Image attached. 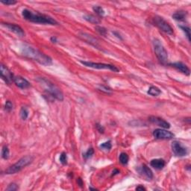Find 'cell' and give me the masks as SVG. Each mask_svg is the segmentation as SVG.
I'll list each match as a JSON object with an SVG mask.
<instances>
[{
    "mask_svg": "<svg viewBox=\"0 0 191 191\" xmlns=\"http://www.w3.org/2000/svg\"><path fill=\"white\" fill-rule=\"evenodd\" d=\"M181 30L185 33L186 36H187V38L189 41H190V29L189 27L185 26V25H179Z\"/></svg>",
    "mask_w": 191,
    "mask_h": 191,
    "instance_id": "d4e9b609",
    "label": "cell"
},
{
    "mask_svg": "<svg viewBox=\"0 0 191 191\" xmlns=\"http://www.w3.org/2000/svg\"><path fill=\"white\" fill-rule=\"evenodd\" d=\"M28 111L25 107H22L20 110V117L23 120H25L28 117Z\"/></svg>",
    "mask_w": 191,
    "mask_h": 191,
    "instance_id": "603a6c76",
    "label": "cell"
},
{
    "mask_svg": "<svg viewBox=\"0 0 191 191\" xmlns=\"http://www.w3.org/2000/svg\"><path fill=\"white\" fill-rule=\"evenodd\" d=\"M153 23L155 25L159 28L160 30L164 32L167 34H173V28L169 24L163 17L156 16L153 18Z\"/></svg>",
    "mask_w": 191,
    "mask_h": 191,
    "instance_id": "52a82bcc",
    "label": "cell"
},
{
    "mask_svg": "<svg viewBox=\"0 0 191 191\" xmlns=\"http://www.w3.org/2000/svg\"><path fill=\"white\" fill-rule=\"evenodd\" d=\"M2 4L4 5H15V4L17 3L16 1H14V0H7V1H1Z\"/></svg>",
    "mask_w": 191,
    "mask_h": 191,
    "instance_id": "d6a6232c",
    "label": "cell"
},
{
    "mask_svg": "<svg viewBox=\"0 0 191 191\" xmlns=\"http://www.w3.org/2000/svg\"><path fill=\"white\" fill-rule=\"evenodd\" d=\"M93 10L95 14L99 15L100 16H102L104 15V9L101 7V6H93Z\"/></svg>",
    "mask_w": 191,
    "mask_h": 191,
    "instance_id": "cb8c5ba5",
    "label": "cell"
},
{
    "mask_svg": "<svg viewBox=\"0 0 191 191\" xmlns=\"http://www.w3.org/2000/svg\"><path fill=\"white\" fill-rule=\"evenodd\" d=\"M2 25L4 26H5L8 29L11 31V32H14V34H16V35L20 36V37H24L25 36V32L23 31V28L20 26V25H16V24H13V23H2Z\"/></svg>",
    "mask_w": 191,
    "mask_h": 191,
    "instance_id": "7c38bea8",
    "label": "cell"
},
{
    "mask_svg": "<svg viewBox=\"0 0 191 191\" xmlns=\"http://www.w3.org/2000/svg\"><path fill=\"white\" fill-rule=\"evenodd\" d=\"M1 76L2 79L8 85L14 82V75L4 64H1Z\"/></svg>",
    "mask_w": 191,
    "mask_h": 191,
    "instance_id": "30bf717a",
    "label": "cell"
},
{
    "mask_svg": "<svg viewBox=\"0 0 191 191\" xmlns=\"http://www.w3.org/2000/svg\"><path fill=\"white\" fill-rule=\"evenodd\" d=\"M147 93L149 94L152 96H158L161 93V91L158 87H155V86H151L149 88Z\"/></svg>",
    "mask_w": 191,
    "mask_h": 191,
    "instance_id": "ffe728a7",
    "label": "cell"
},
{
    "mask_svg": "<svg viewBox=\"0 0 191 191\" xmlns=\"http://www.w3.org/2000/svg\"><path fill=\"white\" fill-rule=\"evenodd\" d=\"M113 34H114V35L116 36V37H118L119 39H120V40H122V37H121V35L120 34H119L118 32H113Z\"/></svg>",
    "mask_w": 191,
    "mask_h": 191,
    "instance_id": "d590c367",
    "label": "cell"
},
{
    "mask_svg": "<svg viewBox=\"0 0 191 191\" xmlns=\"http://www.w3.org/2000/svg\"><path fill=\"white\" fill-rule=\"evenodd\" d=\"M94 154V149L93 148H90L87 149V151L83 155V157H85V159H88L90 157H92Z\"/></svg>",
    "mask_w": 191,
    "mask_h": 191,
    "instance_id": "f1b7e54d",
    "label": "cell"
},
{
    "mask_svg": "<svg viewBox=\"0 0 191 191\" xmlns=\"http://www.w3.org/2000/svg\"><path fill=\"white\" fill-rule=\"evenodd\" d=\"M89 189H90V190H96V189H95V188H90Z\"/></svg>",
    "mask_w": 191,
    "mask_h": 191,
    "instance_id": "ab89813d",
    "label": "cell"
},
{
    "mask_svg": "<svg viewBox=\"0 0 191 191\" xmlns=\"http://www.w3.org/2000/svg\"><path fill=\"white\" fill-rule=\"evenodd\" d=\"M99 90H101V91H102V92L105 93H108V94H110L112 91V90L110 88V87H107V86H104V85H100V86L99 87Z\"/></svg>",
    "mask_w": 191,
    "mask_h": 191,
    "instance_id": "f546056e",
    "label": "cell"
},
{
    "mask_svg": "<svg viewBox=\"0 0 191 191\" xmlns=\"http://www.w3.org/2000/svg\"><path fill=\"white\" fill-rule=\"evenodd\" d=\"M50 41H51V42L52 43H56L57 42H58V40H57V37H52L51 38H50Z\"/></svg>",
    "mask_w": 191,
    "mask_h": 191,
    "instance_id": "74e56055",
    "label": "cell"
},
{
    "mask_svg": "<svg viewBox=\"0 0 191 191\" xmlns=\"http://www.w3.org/2000/svg\"><path fill=\"white\" fill-rule=\"evenodd\" d=\"M119 160H120V162L122 165H126L128 163L129 157H128V155L126 154V152H122V153L120 155Z\"/></svg>",
    "mask_w": 191,
    "mask_h": 191,
    "instance_id": "44dd1931",
    "label": "cell"
},
{
    "mask_svg": "<svg viewBox=\"0 0 191 191\" xmlns=\"http://www.w3.org/2000/svg\"><path fill=\"white\" fill-rule=\"evenodd\" d=\"M13 108H14V104L11 102V101H7L5 104V109L7 111L10 112L11 111H12Z\"/></svg>",
    "mask_w": 191,
    "mask_h": 191,
    "instance_id": "1f68e13d",
    "label": "cell"
},
{
    "mask_svg": "<svg viewBox=\"0 0 191 191\" xmlns=\"http://www.w3.org/2000/svg\"><path fill=\"white\" fill-rule=\"evenodd\" d=\"M150 165L154 169L157 170H161L164 168L166 165V162L164 159L161 158H156V159H153L151 161Z\"/></svg>",
    "mask_w": 191,
    "mask_h": 191,
    "instance_id": "e0dca14e",
    "label": "cell"
},
{
    "mask_svg": "<svg viewBox=\"0 0 191 191\" xmlns=\"http://www.w3.org/2000/svg\"><path fill=\"white\" fill-rule=\"evenodd\" d=\"M84 19H85V20H87V22H89V23H93V24H99V23H100V20H99V18L93 16V15H91V14L85 15V16H84Z\"/></svg>",
    "mask_w": 191,
    "mask_h": 191,
    "instance_id": "d6986e66",
    "label": "cell"
},
{
    "mask_svg": "<svg viewBox=\"0 0 191 191\" xmlns=\"http://www.w3.org/2000/svg\"><path fill=\"white\" fill-rule=\"evenodd\" d=\"M22 15L25 20L31 23L52 25H58V22L51 16L37 12L34 13L28 9H23L22 11Z\"/></svg>",
    "mask_w": 191,
    "mask_h": 191,
    "instance_id": "7a4b0ae2",
    "label": "cell"
},
{
    "mask_svg": "<svg viewBox=\"0 0 191 191\" xmlns=\"http://www.w3.org/2000/svg\"><path fill=\"white\" fill-rule=\"evenodd\" d=\"M21 52L27 58L35 60L42 65L49 66L52 64V60L50 57L30 45L23 44L21 47Z\"/></svg>",
    "mask_w": 191,
    "mask_h": 191,
    "instance_id": "6da1fadb",
    "label": "cell"
},
{
    "mask_svg": "<svg viewBox=\"0 0 191 191\" xmlns=\"http://www.w3.org/2000/svg\"><path fill=\"white\" fill-rule=\"evenodd\" d=\"M172 150L175 156L177 157H184L188 154V150L182 143L178 140H175L172 143Z\"/></svg>",
    "mask_w": 191,
    "mask_h": 191,
    "instance_id": "ba28073f",
    "label": "cell"
},
{
    "mask_svg": "<svg viewBox=\"0 0 191 191\" xmlns=\"http://www.w3.org/2000/svg\"><path fill=\"white\" fill-rule=\"evenodd\" d=\"M37 82L43 87L44 90L51 96L56 99L58 101L64 100V94L58 87H57L55 84L51 82L49 80L46 79L43 77L37 78Z\"/></svg>",
    "mask_w": 191,
    "mask_h": 191,
    "instance_id": "3957f363",
    "label": "cell"
},
{
    "mask_svg": "<svg viewBox=\"0 0 191 191\" xmlns=\"http://www.w3.org/2000/svg\"><path fill=\"white\" fill-rule=\"evenodd\" d=\"M79 37H81L83 41H86L87 43H90V45H92V46H95V48L99 49V47H100L99 45V42H98L97 40L95 39V37H93L92 35L87 34V33L81 32V33H79Z\"/></svg>",
    "mask_w": 191,
    "mask_h": 191,
    "instance_id": "4fadbf2b",
    "label": "cell"
},
{
    "mask_svg": "<svg viewBox=\"0 0 191 191\" xmlns=\"http://www.w3.org/2000/svg\"><path fill=\"white\" fill-rule=\"evenodd\" d=\"M81 64H83L84 66L87 67L93 68V69H109L115 73H118L120 69L117 68L116 66L113 65V64H103V63H95V62L91 61H83L81 60Z\"/></svg>",
    "mask_w": 191,
    "mask_h": 191,
    "instance_id": "8992f818",
    "label": "cell"
},
{
    "mask_svg": "<svg viewBox=\"0 0 191 191\" xmlns=\"http://www.w3.org/2000/svg\"><path fill=\"white\" fill-rule=\"evenodd\" d=\"M118 173H120V171H119V170H114V171H113V175H116V174H118Z\"/></svg>",
    "mask_w": 191,
    "mask_h": 191,
    "instance_id": "f35d334b",
    "label": "cell"
},
{
    "mask_svg": "<svg viewBox=\"0 0 191 191\" xmlns=\"http://www.w3.org/2000/svg\"><path fill=\"white\" fill-rule=\"evenodd\" d=\"M136 190H146V188H144V187H143V186L140 185L138 186V187H137Z\"/></svg>",
    "mask_w": 191,
    "mask_h": 191,
    "instance_id": "8d00e7d4",
    "label": "cell"
},
{
    "mask_svg": "<svg viewBox=\"0 0 191 191\" xmlns=\"http://www.w3.org/2000/svg\"><path fill=\"white\" fill-rule=\"evenodd\" d=\"M169 65L172 67L175 68L176 69L179 70L180 72H181L184 74L187 75V76H189L190 73V69L188 67V66L186 64H183L182 62H175V63H171V64H169Z\"/></svg>",
    "mask_w": 191,
    "mask_h": 191,
    "instance_id": "2e32d148",
    "label": "cell"
},
{
    "mask_svg": "<svg viewBox=\"0 0 191 191\" xmlns=\"http://www.w3.org/2000/svg\"><path fill=\"white\" fill-rule=\"evenodd\" d=\"M77 183H78V185L81 187V188H82L83 187V181H82V179H78V180H77Z\"/></svg>",
    "mask_w": 191,
    "mask_h": 191,
    "instance_id": "e575fe53",
    "label": "cell"
},
{
    "mask_svg": "<svg viewBox=\"0 0 191 191\" xmlns=\"http://www.w3.org/2000/svg\"><path fill=\"white\" fill-rule=\"evenodd\" d=\"M14 82L16 87L20 89H26L30 87V83L27 81L25 78H23L21 76H16L14 77Z\"/></svg>",
    "mask_w": 191,
    "mask_h": 191,
    "instance_id": "9a60e30c",
    "label": "cell"
},
{
    "mask_svg": "<svg viewBox=\"0 0 191 191\" xmlns=\"http://www.w3.org/2000/svg\"><path fill=\"white\" fill-rule=\"evenodd\" d=\"M99 147H100L101 149H104V150L109 151L110 149H111V147H112L111 142V140H108V141L104 142V143H102L101 145L99 146Z\"/></svg>",
    "mask_w": 191,
    "mask_h": 191,
    "instance_id": "4316f807",
    "label": "cell"
},
{
    "mask_svg": "<svg viewBox=\"0 0 191 191\" xmlns=\"http://www.w3.org/2000/svg\"><path fill=\"white\" fill-rule=\"evenodd\" d=\"M188 16V12L184 11H179L172 14V18L178 21H184Z\"/></svg>",
    "mask_w": 191,
    "mask_h": 191,
    "instance_id": "ac0fdd59",
    "label": "cell"
},
{
    "mask_svg": "<svg viewBox=\"0 0 191 191\" xmlns=\"http://www.w3.org/2000/svg\"><path fill=\"white\" fill-rule=\"evenodd\" d=\"M154 44V50L157 58L158 59L161 64L166 65L168 61V53L164 46L158 40H155L153 42Z\"/></svg>",
    "mask_w": 191,
    "mask_h": 191,
    "instance_id": "5b68a950",
    "label": "cell"
},
{
    "mask_svg": "<svg viewBox=\"0 0 191 191\" xmlns=\"http://www.w3.org/2000/svg\"><path fill=\"white\" fill-rule=\"evenodd\" d=\"M9 155H10V151H9L8 147L7 146H4L2 149V157L3 159H8Z\"/></svg>",
    "mask_w": 191,
    "mask_h": 191,
    "instance_id": "7402d4cb",
    "label": "cell"
},
{
    "mask_svg": "<svg viewBox=\"0 0 191 191\" xmlns=\"http://www.w3.org/2000/svg\"><path fill=\"white\" fill-rule=\"evenodd\" d=\"M18 189H19V187H18L17 184H14V183H11V184H10L8 186V188H6V190L15 191V190H17Z\"/></svg>",
    "mask_w": 191,
    "mask_h": 191,
    "instance_id": "4dcf8cb0",
    "label": "cell"
},
{
    "mask_svg": "<svg viewBox=\"0 0 191 191\" xmlns=\"http://www.w3.org/2000/svg\"><path fill=\"white\" fill-rule=\"evenodd\" d=\"M153 136L157 140H171L175 137V135L164 128H157L153 131Z\"/></svg>",
    "mask_w": 191,
    "mask_h": 191,
    "instance_id": "9c48e42d",
    "label": "cell"
},
{
    "mask_svg": "<svg viewBox=\"0 0 191 191\" xmlns=\"http://www.w3.org/2000/svg\"><path fill=\"white\" fill-rule=\"evenodd\" d=\"M59 160H60V162L63 165L67 164V155L66 154V152H62L60 155V157H59Z\"/></svg>",
    "mask_w": 191,
    "mask_h": 191,
    "instance_id": "83f0119b",
    "label": "cell"
},
{
    "mask_svg": "<svg viewBox=\"0 0 191 191\" xmlns=\"http://www.w3.org/2000/svg\"><path fill=\"white\" fill-rule=\"evenodd\" d=\"M149 120L152 123L155 124L156 126L161 127L162 128H164V129H169L170 128V124L167 121L164 120V119L161 118V117L151 116V117H149Z\"/></svg>",
    "mask_w": 191,
    "mask_h": 191,
    "instance_id": "8fae6325",
    "label": "cell"
},
{
    "mask_svg": "<svg viewBox=\"0 0 191 191\" xmlns=\"http://www.w3.org/2000/svg\"><path fill=\"white\" fill-rule=\"evenodd\" d=\"M137 171L139 174L146 177L149 180L153 179V173H152V170L149 169V166H146V164H142L141 166H139V168L137 169Z\"/></svg>",
    "mask_w": 191,
    "mask_h": 191,
    "instance_id": "5bb4252c",
    "label": "cell"
},
{
    "mask_svg": "<svg viewBox=\"0 0 191 191\" xmlns=\"http://www.w3.org/2000/svg\"><path fill=\"white\" fill-rule=\"evenodd\" d=\"M95 31H96L99 34H101V35H103V36L107 35L108 31H107V29L104 28V27L99 26V25H97V26L95 27Z\"/></svg>",
    "mask_w": 191,
    "mask_h": 191,
    "instance_id": "484cf974",
    "label": "cell"
},
{
    "mask_svg": "<svg viewBox=\"0 0 191 191\" xmlns=\"http://www.w3.org/2000/svg\"><path fill=\"white\" fill-rule=\"evenodd\" d=\"M33 160H34V157L31 155H27L25 156V157H23L16 163H15L12 166L8 167L5 170V173L9 174V175L10 174L17 173V172L21 171L23 169L25 168V166L30 164L33 161Z\"/></svg>",
    "mask_w": 191,
    "mask_h": 191,
    "instance_id": "277c9868",
    "label": "cell"
},
{
    "mask_svg": "<svg viewBox=\"0 0 191 191\" xmlns=\"http://www.w3.org/2000/svg\"><path fill=\"white\" fill-rule=\"evenodd\" d=\"M96 128H97L98 131H99V132H100V133H104V128L103 127V126H102L100 124H99V123L96 124Z\"/></svg>",
    "mask_w": 191,
    "mask_h": 191,
    "instance_id": "836d02e7",
    "label": "cell"
}]
</instances>
